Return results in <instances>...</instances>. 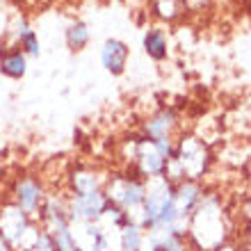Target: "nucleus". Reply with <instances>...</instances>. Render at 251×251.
<instances>
[{
	"label": "nucleus",
	"mask_w": 251,
	"mask_h": 251,
	"mask_svg": "<svg viewBox=\"0 0 251 251\" xmlns=\"http://www.w3.org/2000/svg\"><path fill=\"white\" fill-rule=\"evenodd\" d=\"M187 245L192 251H215L233 238L228 208L217 192H205L201 203L187 217Z\"/></svg>",
	"instance_id": "1"
},
{
	"label": "nucleus",
	"mask_w": 251,
	"mask_h": 251,
	"mask_svg": "<svg viewBox=\"0 0 251 251\" xmlns=\"http://www.w3.org/2000/svg\"><path fill=\"white\" fill-rule=\"evenodd\" d=\"M105 194L110 203L124 210L130 222H135L146 199V180L139 176L135 167H124V172H114L107 176Z\"/></svg>",
	"instance_id": "2"
},
{
	"label": "nucleus",
	"mask_w": 251,
	"mask_h": 251,
	"mask_svg": "<svg viewBox=\"0 0 251 251\" xmlns=\"http://www.w3.org/2000/svg\"><path fill=\"white\" fill-rule=\"evenodd\" d=\"M172 158L180 167L185 180H203L212 167L210 146L197 135H183L180 139H176Z\"/></svg>",
	"instance_id": "3"
},
{
	"label": "nucleus",
	"mask_w": 251,
	"mask_h": 251,
	"mask_svg": "<svg viewBox=\"0 0 251 251\" xmlns=\"http://www.w3.org/2000/svg\"><path fill=\"white\" fill-rule=\"evenodd\" d=\"M174 192H176V183H172L167 176L146 178V199L139 217L135 219V224H139L144 231H149L155 224V219L160 217V212L174 201Z\"/></svg>",
	"instance_id": "4"
},
{
	"label": "nucleus",
	"mask_w": 251,
	"mask_h": 251,
	"mask_svg": "<svg viewBox=\"0 0 251 251\" xmlns=\"http://www.w3.org/2000/svg\"><path fill=\"white\" fill-rule=\"evenodd\" d=\"M46 194H48V190L44 185V180L32 176V174H25V176H19V178L14 180L9 199L25 212L27 217H32L37 222L41 205L46 201Z\"/></svg>",
	"instance_id": "5"
},
{
	"label": "nucleus",
	"mask_w": 251,
	"mask_h": 251,
	"mask_svg": "<svg viewBox=\"0 0 251 251\" xmlns=\"http://www.w3.org/2000/svg\"><path fill=\"white\" fill-rule=\"evenodd\" d=\"M69 199V219L71 222H99L110 208L105 190L85 192V194H66Z\"/></svg>",
	"instance_id": "6"
},
{
	"label": "nucleus",
	"mask_w": 251,
	"mask_h": 251,
	"mask_svg": "<svg viewBox=\"0 0 251 251\" xmlns=\"http://www.w3.org/2000/svg\"><path fill=\"white\" fill-rule=\"evenodd\" d=\"M32 222L34 219L27 217L12 199H7V201L0 203V238L5 240L7 245H12L14 249L21 242L23 233L32 226Z\"/></svg>",
	"instance_id": "7"
},
{
	"label": "nucleus",
	"mask_w": 251,
	"mask_h": 251,
	"mask_svg": "<svg viewBox=\"0 0 251 251\" xmlns=\"http://www.w3.org/2000/svg\"><path fill=\"white\" fill-rule=\"evenodd\" d=\"M107 176L100 167L94 165H75L66 174V194H85V192L105 190Z\"/></svg>",
	"instance_id": "8"
},
{
	"label": "nucleus",
	"mask_w": 251,
	"mask_h": 251,
	"mask_svg": "<svg viewBox=\"0 0 251 251\" xmlns=\"http://www.w3.org/2000/svg\"><path fill=\"white\" fill-rule=\"evenodd\" d=\"M130 167H135L139 172V176L146 180V178H155V176H165L167 160L158 153V149L153 146L151 139H146L144 135H139L137 153H135V160H132Z\"/></svg>",
	"instance_id": "9"
},
{
	"label": "nucleus",
	"mask_w": 251,
	"mask_h": 251,
	"mask_svg": "<svg viewBox=\"0 0 251 251\" xmlns=\"http://www.w3.org/2000/svg\"><path fill=\"white\" fill-rule=\"evenodd\" d=\"M178 128V114L174 107H160L151 117L142 121V135L146 139H174V132Z\"/></svg>",
	"instance_id": "10"
},
{
	"label": "nucleus",
	"mask_w": 251,
	"mask_h": 251,
	"mask_svg": "<svg viewBox=\"0 0 251 251\" xmlns=\"http://www.w3.org/2000/svg\"><path fill=\"white\" fill-rule=\"evenodd\" d=\"M203 194H205V187L201 185V180H180V183H176L174 203H176V210H178V215L185 222L194 212V208L201 203Z\"/></svg>",
	"instance_id": "11"
},
{
	"label": "nucleus",
	"mask_w": 251,
	"mask_h": 251,
	"mask_svg": "<svg viewBox=\"0 0 251 251\" xmlns=\"http://www.w3.org/2000/svg\"><path fill=\"white\" fill-rule=\"evenodd\" d=\"M9 37H12V44L9 46H19L27 57H39L41 46H39V37L32 30V25L27 23L25 16H16L9 27Z\"/></svg>",
	"instance_id": "12"
},
{
	"label": "nucleus",
	"mask_w": 251,
	"mask_h": 251,
	"mask_svg": "<svg viewBox=\"0 0 251 251\" xmlns=\"http://www.w3.org/2000/svg\"><path fill=\"white\" fill-rule=\"evenodd\" d=\"M128 57H130V48L121 39H107L100 48V64L105 66V71L112 73V75H121L126 71Z\"/></svg>",
	"instance_id": "13"
},
{
	"label": "nucleus",
	"mask_w": 251,
	"mask_h": 251,
	"mask_svg": "<svg viewBox=\"0 0 251 251\" xmlns=\"http://www.w3.org/2000/svg\"><path fill=\"white\" fill-rule=\"evenodd\" d=\"M0 73L12 80H21L27 73V55L19 46L0 48Z\"/></svg>",
	"instance_id": "14"
},
{
	"label": "nucleus",
	"mask_w": 251,
	"mask_h": 251,
	"mask_svg": "<svg viewBox=\"0 0 251 251\" xmlns=\"http://www.w3.org/2000/svg\"><path fill=\"white\" fill-rule=\"evenodd\" d=\"M144 53L153 62H162L169 57V37L162 27L153 25L144 32Z\"/></svg>",
	"instance_id": "15"
},
{
	"label": "nucleus",
	"mask_w": 251,
	"mask_h": 251,
	"mask_svg": "<svg viewBox=\"0 0 251 251\" xmlns=\"http://www.w3.org/2000/svg\"><path fill=\"white\" fill-rule=\"evenodd\" d=\"M64 39H66L69 50L80 53V50H85L87 44H89V39H92V30H89V25H87L85 21L75 19V21H71V23L66 25Z\"/></svg>",
	"instance_id": "16"
},
{
	"label": "nucleus",
	"mask_w": 251,
	"mask_h": 251,
	"mask_svg": "<svg viewBox=\"0 0 251 251\" xmlns=\"http://www.w3.org/2000/svg\"><path fill=\"white\" fill-rule=\"evenodd\" d=\"M144 235H146V231L142 226L135 224V222H128L119 233L121 251H142V247H144Z\"/></svg>",
	"instance_id": "17"
},
{
	"label": "nucleus",
	"mask_w": 251,
	"mask_h": 251,
	"mask_svg": "<svg viewBox=\"0 0 251 251\" xmlns=\"http://www.w3.org/2000/svg\"><path fill=\"white\" fill-rule=\"evenodd\" d=\"M153 16L160 21H167V23H172V21H178L183 14H185V7L180 0H153Z\"/></svg>",
	"instance_id": "18"
},
{
	"label": "nucleus",
	"mask_w": 251,
	"mask_h": 251,
	"mask_svg": "<svg viewBox=\"0 0 251 251\" xmlns=\"http://www.w3.org/2000/svg\"><path fill=\"white\" fill-rule=\"evenodd\" d=\"M32 251H57V247H55L53 238H50V235L41 228V235H39V240H37V245H34Z\"/></svg>",
	"instance_id": "19"
},
{
	"label": "nucleus",
	"mask_w": 251,
	"mask_h": 251,
	"mask_svg": "<svg viewBox=\"0 0 251 251\" xmlns=\"http://www.w3.org/2000/svg\"><path fill=\"white\" fill-rule=\"evenodd\" d=\"M215 251H242V249H240V247L235 245L233 240H228V242H224V245H222V247H217V249H215Z\"/></svg>",
	"instance_id": "20"
},
{
	"label": "nucleus",
	"mask_w": 251,
	"mask_h": 251,
	"mask_svg": "<svg viewBox=\"0 0 251 251\" xmlns=\"http://www.w3.org/2000/svg\"><path fill=\"white\" fill-rule=\"evenodd\" d=\"M245 215L251 219V185L247 190V197H245Z\"/></svg>",
	"instance_id": "21"
},
{
	"label": "nucleus",
	"mask_w": 251,
	"mask_h": 251,
	"mask_svg": "<svg viewBox=\"0 0 251 251\" xmlns=\"http://www.w3.org/2000/svg\"><path fill=\"white\" fill-rule=\"evenodd\" d=\"M0 251H14V247H12V245H7L5 240L0 238Z\"/></svg>",
	"instance_id": "22"
},
{
	"label": "nucleus",
	"mask_w": 251,
	"mask_h": 251,
	"mask_svg": "<svg viewBox=\"0 0 251 251\" xmlns=\"http://www.w3.org/2000/svg\"><path fill=\"white\" fill-rule=\"evenodd\" d=\"M245 251H251V242H249V245H247V247H245Z\"/></svg>",
	"instance_id": "23"
}]
</instances>
